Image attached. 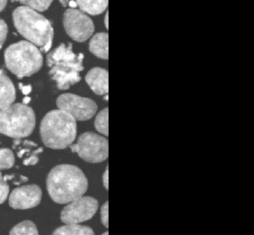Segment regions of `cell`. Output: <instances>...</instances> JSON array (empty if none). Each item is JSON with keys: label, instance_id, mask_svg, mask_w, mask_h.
Wrapping results in <instances>:
<instances>
[{"label": "cell", "instance_id": "obj_1", "mask_svg": "<svg viewBox=\"0 0 254 235\" xmlns=\"http://www.w3.org/2000/svg\"><path fill=\"white\" fill-rule=\"evenodd\" d=\"M47 187L51 199L58 204H66L84 196L88 181L75 165H57L49 173Z\"/></svg>", "mask_w": 254, "mask_h": 235}, {"label": "cell", "instance_id": "obj_2", "mask_svg": "<svg viewBox=\"0 0 254 235\" xmlns=\"http://www.w3.org/2000/svg\"><path fill=\"white\" fill-rule=\"evenodd\" d=\"M82 53L76 55L72 52V43L66 46L62 43L47 55V65L50 67L49 74L56 82L58 89L67 90L72 85L81 81L80 71L84 70Z\"/></svg>", "mask_w": 254, "mask_h": 235}, {"label": "cell", "instance_id": "obj_3", "mask_svg": "<svg viewBox=\"0 0 254 235\" xmlns=\"http://www.w3.org/2000/svg\"><path fill=\"white\" fill-rule=\"evenodd\" d=\"M12 17L16 29L29 43L39 47L41 52L47 53L50 50L54 29L47 18L26 6L17 7Z\"/></svg>", "mask_w": 254, "mask_h": 235}, {"label": "cell", "instance_id": "obj_4", "mask_svg": "<svg viewBox=\"0 0 254 235\" xmlns=\"http://www.w3.org/2000/svg\"><path fill=\"white\" fill-rule=\"evenodd\" d=\"M40 132L45 146L62 150L71 145L76 138V120L62 110H52L41 120Z\"/></svg>", "mask_w": 254, "mask_h": 235}, {"label": "cell", "instance_id": "obj_5", "mask_svg": "<svg viewBox=\"0 0 254 235\" xmlns=\"http://www.w3.org/2000/svg\"><path fill=\"white\" fill-rule=\"evenodd\" d=\"M4 57L7 68L19 79L38 72L44 62L40 49L26 40L10 45L5 49Z\"/></svg>", "mask_w": 254, "mask_h": 235}, {"label": "cell", "instance_id": "obj_6", "mask_svg": "<svg viewBox=\"0 0 254 235\" xmlns=\"http://www.w3.org/2000/svg\"><path fill=\"white\" fill-rule=\"evenodd\" d=\"M35 124V112L29 106L14 104L0 110V133L7 136L26 138L33 132Z\"/></svg>", "mask_w": 254, "mask_h": 235}, {"label": "cell", "instance_id": "obj_7", "mask_svg": "<svg viewBox=\"0 0 254 235\" xmlns=\"http://www.w3.org/2000/svg\"><path fill=\"white\" fill-rule=\"evenodd\" d=\"M72 153L90 163H99L108 157V141L93 132H86L78 137L76 144L69 146Z\"/></svg>", "mask_w": 254, "mask_h": 235}, {"label": "cell", "instance_id": "obj_8", "mask_svg": "<svg viewBox=\"0 0 254 235\" xmlns=\"http://www.w3.org/2000/svg\"><path fill=\"white\" fill-rule=\"evenodd\" d=\"M59 110L72 116L75 120H87L94 116L98 107L93 100L71 93L61 95L56 101Z\"/></svg>", "mask_w": 254, "mask_h": 235}, {"label": "cell", "instance_id": "obj_9", "mask_svg": "<svg viewBox=\"0 0 254 235\" xmlns=\"http://www.w3.org/2000/svg\"><path fill=\"white\" fill-rule=\"evenodd\" d=\"M99 202L91 196H81L66 205L61 212L64 224H79L93 218L97 212Z\"/></svg>", "mask_w": 254, "mask_h": 235}, {"label": "cell", "instance_id": "obj_10", "mask_svg": "<svg viewBox=\"0 0 254 235\" xmlns=\"http://www.w3.org/2000/svg\"><path fill=\"white\" fill-rule=\"evenodd\" d=\"M64 26L68 35L79 43L88 40L95 31L93 20L78 9H66L64 15Z\"/></svg>", "mask_w": 254, "mask_h": 235}, {"label": "cell", "instance_id": "obj_11", "mask_svg": "<svg viewBox=\"0 0 254 235\" xmlns=\"http://www.w3.org/2000/svg\"><path fill=\"white\" fill-rule=\"evenodd\" d=\"M42 190L37 184H28L13 190L9 196V205L14 209L35 208L41 203Z\"/></svg>", "mask_w": 254, "mask_h": 235}, {"label": "cell", "instance_id": "obj_12", "mask_svg": "<svg viewBox=\"0 0 254 235\" xmlns=\"http://www.w3.org/2000/svg\"><path fill=\"white\" fill-rule=\"evenodd\" d=\"M85 80L90 89L96 95H108V71L100 67H94L87 72Z\"/></svg>", "mask_w": 254, "mask_h": 235}, {"label": "cell", "instance_id": "obj_13", "mask_svg": "<svg viewBox=\"0 0 254 235\" xmlns=\"http://www.w3.org/2000/svg\"><path fill=\"white\" fill-rule=\"evenodd\" d=\"M16 99V90L3 69H0V110L10 107Z\"/></svg>", "mask_w": 254, "mask_h": 235}, {"label": "cell", "instance_id": "obj_14", "mask_svg": "<svg viewBox=\"0 0 254 235\" xmlns=\"http://www.w3.org/2000/svg\"><path fill=\"white\" fill-rule=\"evenodd\" d=\"M90 52L101 59H108V34L105 32L95 34L89 44Z\"/></svg>", "mask_w": 254, "mask_h": 235}, {"label": "cell", "instance_id": "obj_15", "mask_svg": "<svg viewBox=\"0 0 254 235\" xmlns=\"http://www.w3.org/2000/svg\"><path fill=\"white\" fill-rule=\"evenodd\" d=\"M53 235H95L93 229L79 224H67L58 228Z\"/></svg>", "mask_w": 254, "mask_h": 235}, {"label": "cell", "instance_id": "obj_16", "mask_svg": "<svg viewBox=\"0 0 254 235\" xmlns=\"http://www.w3.org/2000/svg\"><path fill=\"white\" fill-rule=\"evenodd\" d=\"M78 7L84 13L96 16L103 13L108 6V1L100 0V1H76Z\"/></svg>", "mask_w": 254, "mask_h": 235}, {"label": "cell", "instance_id": "obj_17", "mask_svg": "<svg viewBox=\"0 0 254 235\" xmlns=\"http://www.w3.org/2000/svg\"><path fill=\"white\" fill-rule=\"evenodd\" d=\"M9 235H39V234L33 222L25 220L13 227Z\"/></svg>", "mask_w": 254, "mask_h": 235}, {"label": "cell", "instance_id": "obj_18", "mask_svg": "<svg viewBox=\"0 0 254 235\" xmlns=\"http://www.w3.org/2000/svg\"><path fill=\"white\" fill-rule=\"evenodd\" d=\"M96 130L105 136H108V108L101 110L95 120Z\"/></svg>", "mask_w": 254, "mask_h": 235}, {"label": "cell", "instance_id": "obj_19", "mask_svg": "<svg viewBox=\"0 0 254 235\" xmlns=\"http://www.w3.org/2000/svg\"><path fill=\"white\" fill-rule=\"evenodd\" d=\"M14 162L15 158L12 150L8 148L0 149V171L12 168Z\"/></svg>", "mask_w": 254, "mask_h": 235}, {"label": "cell", "instance_id": "obj_20", "mask_svg": "<svg viewBox=\"0 0 254 235\" xmlns=\"http://www.w3.org/2000/svg\"><path fill=\"white\" fill-rule=\"evenodd\" d=\"M21 4L32 10L38 11H45L50 7L53 1H20Z\"/></svg>", "mask_w": 254, "mask_h": 235}, {"label": "cell", "instance_id": "obj_21", "mask_svg": "<svg viewBox=\"0 0 254 235\" xmlns=\"http://www.w3.org/2000/svg\"><path fill=\"white\" fill-rule=\"evenodd\" d=\"M9 189L8 183L4 181L3 176L0 173V205L4 203L8 198Z\"/></svg>", "mask_w": 254, "mask_h": 235}, {"label": "cell", "instance_id": "obj_22", "mask_svg": "<svg viewBox=\"0 0 254 235\" xmlns=\"http://www.w3.org/2000/svg\"><path fill=\"white\" fill-rule=\"evenodd\" d=\"M8 28L3 19H0V49H2L8 34Z\"/></svg>", "mask_w": 254, "mask_h": 235}, {"label": "cell", "instance_id": "obj_23", "mask_svg": "<svg viewBox=\"0 0 254 235\" xmlns=\"http://www.w3.org/2000/svg\"><path fill=\"white\" fill-rule=\"evenodd\" d=\"M101 221L106 228H108V202L103 204L101 208Z\"/></svg>", "mask_w": 254, "mask_h": 235}, {"label": "cell", "instance_id": "obj_24", "mask_svg": "<svg viewBox=\"0 0 254 235\" xmlns=\"http://www.w3.org/2000/svg\"><path fill=\"white\" fill-rule=\"evenodd\" d=\"M39 162V158L37 155H31V156H29L27 159H25L23 161V165H26V166H29V165H35L38 163Z\"/></svg>", "mask_w": 254, "mask_h": 235}, {"label": "cell", "instance_id": "obj_25", "mask_svg": "<svg viewBox=\"0 0 254 235\" xmlns=\"http://www.w3.org/2000/svg\"><path fill=\"white\" fill-rule=\"evenodd\" d=\"M102 181H103L104 187L108 190L109 187V171H108V166H107L106 170L104 173L103 176H102Z\"/></svg>", "mask_w": 254, "mask_h": 235}, {"label": "cell", "instance_id": "obj_26", "mask_svg": "<svg viewBox=\"0 0 254 235\" xmlns=\"http://www.w3.org/2000/svg\"><path fill=\"white\" fill-rule=\"evenodd\" d=\"M32 86L28 85V86H23V89H21L23 95H29L32 92Z\"/></svg>", "mask_w": 254, "mask_h": 235}, {"label": "cell", "instance_id": "obj_27", "mask_svg": "<svg viewBox=\"0 0 254 235\" xmlns=\"http://www.w3.org/2000/svg\"><path fill=\"white\" fill-rule=\"evenodd\" d=\"M23 144H24L25 146H27V147H38V144L34 142V141H30V140H25L23 141Z\"/></svg>", "mask_w": 254, "mask_h": 235}, {"label": "cell", "instance_id": "obj_28", "mask_svg": "<svg viewBox=\"0 0 254 235\" xmlns=\"http://www.w3.org/2000/svg\"><path fill=\"white\" fill-rule=\"evenodd\" d=\"M29 152H31L29 149H22V150H20V151L17 153V156H18L19 158H22L25 153H29Z\"/></svg>", "mask_w": 254, "mask_h": 235}, {"label": "cell", "instance_id": "obj_29", "mask_svg": "<svg viewBox=\"0 0 254 235\" xmlns=\"http://www.w3.org/2000/svg\"><path fill=\"white\" fill-rule=\"evenodd\" d=\"M105 25L107 29L109 28V12L107 11L106 15L105 16Z\"/></svg>", "mask_w": 254, "mask_h": 235}, {"label": "cell", "instance_id": "obj_30", "mask_svg": "<svg viewBox=\"0 0 254 235\" xmlns=\"http://www.w3.org/2000/svg\"><path fill=\"white\" fill-rule=\"evenodd\" d=\"M21 143V139L20 138H14L13 141V148L15 149L17 146H19Z\"/></svg>", "mask_w": 254, "mask_h": 235}, {"label": "cell", "instance_id": "obj_31", "mask_svg": "<svg viewBox=\"0 0 254 235\" xmlns=\"http://www.w3.org/2000/svg\"><path fill=\"white\" fill-rule=\"evenodd\" d=\"M14 178H15V176L13 175V174H11V175H5L4 176H3L4 181H9V180L14 179Z\"/></svg>", "mask_w": 254, "mask_h": 235}, {"label": "cell", "instance_id": "obj_32", "mask_svg": "<svg viewBox=\"0 0 254 235\" xmlns=\"http://www.w3.org/2000/svg\"><path fill=\"white\" fill-rule=\"evenodd\" d=\"M6 4L7 1H5V0H0V12L2 11V10L5 8Z\"/></svg>", "mask_w": 254, "mask_h": 235}, {"label": "cell", "instance_id": "obj_33", "mask_svg": "<svg viewBox=\"0 0 254 235\" xmlns=\"http://www.w3.org/2000/svg\"><path fill=\"white\" fill-rule=\"evenodd\" d=\"M69 5L70 6L71 8L75 9L78 7L76 1H69Z\"/></svg>", "mask_w": 254, "mask_h": 235}, {"label": "cell", "instance_id": "obj_34", "mask_svg": "<svg viewBox=\"0 0 254 235\" xmlns=\"http://www.w3.org/2000/svg\"><path fill=\"white\" fill-rule=\"evenodd\" d=\"M43 152H44V148H43V147H39V148L37 149L35 151L32 152V154L37 155V156H38L39 153H43Z\"/></svg>", "mask_w": 254, "mask_h": 235}, {"label": "cell", "instance_id": "obj_35", "mask_svg": "<svg viewBox=\"0 0 254 235\" xmlns=\"http://www.w3.org/2000/svg\"><path fill=\"white\" fill-rule=\"evenodd\" d=\"M30 97H25V98H23V104H25V105H26V104H29V103L30 102Z\"/></svg>", "mask_w": 254, "mask_h": 235}, {"label": "cell", "instance_id": "obj_36", "mask_svg": "<svg viewBox=\"0 0 254 235\" xmlns=\"http://www.w3.org/2000/svg\"><path fill=\"white\" fill-rule=\"evenodd\" d=\"M20 180H21L22 182H26V181H29V178L28 177L25 176H20Z\"/></svg>", "mask_w": 254, "mask_h": 235}, {"label": "cell", "instance_id": "obj_37", "mask_svg": "<svg viewBox=\"0 0 254 235\" xmlns=\"http://www.w3.org/2000/svg\"><path fill=\"white\" fill-rule=\"evenodd\" d=\"M68 2H69V1H60L61 4H62L64 7H66Z\"/></svg>", "mask_w": 254, "mask_h": 235}, {"label": "cell", "instance_id": "obj_38", "mask_svg": "<svg viewBox=\"0 0 254 235\" xmlns=\"http://www.w3.org/2000/svg\"><path fill=\"white\" fill-rule=\"evenodd\" d=\"M23 84L22 83H19V88H20V89H23Z\"/></svg>", "mask_w": 254, "mask_h": 235}, {"label": "cell", "instance_id": "obj_39", "mask_svg": "<svg viewBox=\"0 0 254 235\" xmlns=\"http://www.w3.org/2000/svg\"><path fill=\"white\" fill-rule=\"evenodd\" d=\"M105 100H106V101H108V95H106V96L105 97Z\"/></svg>", "mask_w": 254, "mask_h": 235}, {"label": "cell", "instance_id": "obj_40", "mask_svg": "<svg viewBox=\"0 0 254 235\" xmlns=\"http://www.w3.org/2000/svg\"><path fill=\"white\" fill-rule=\"evenodd\" d=\"M102 235H108V232H105V233L102 234Z\"/></svg>", "mask_w": 254, "mask_h": 235}]
</instances>
